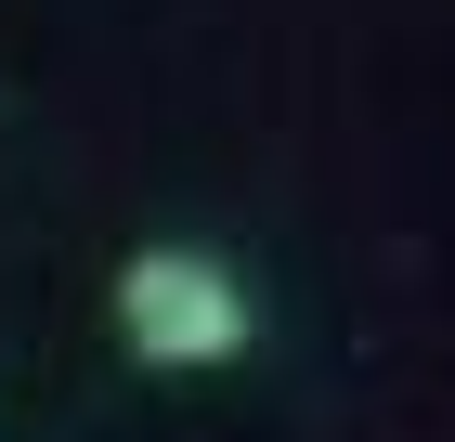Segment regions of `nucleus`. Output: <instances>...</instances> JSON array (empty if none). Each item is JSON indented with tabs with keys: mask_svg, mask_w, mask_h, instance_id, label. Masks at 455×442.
I'll list each match as a JSON object with an SVG mask.
<instances>
[{
	"mask_svg": "<svg viewBox=\"0 0 455 442\" xmlns=\"http://www.w3.org/2000/svg\"><path fill=\"white\" fill-rule=\"evenodd\" d=\"M260 339V300H247V273L221 247H131L117 261V351L156 377H221L235 351Z\"/></svg>",
	"mask_w": 455,
	"mask_h": 442,
	"instance_id": "f257e3e1",
	"label": "nucleus"
}]
</instances>
